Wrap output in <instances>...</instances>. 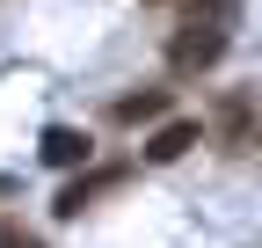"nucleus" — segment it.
Wrapping results in <instances>:
<instances>
[{
    "mask_svg": "<svg viewBox=\"0 0 262 248\" xmlns=\"http://www.w3.org/2000/svg\"><path fill=\"white\" fill-rule=\"evenodd\" d=\"M233 8L226 0H204V8H189V22L175 29V44H168V66L175 73H204V66H219V51H226V37H233Z\"/></svg>",
    "mask_w": 262,
    "mask_h": 248,
    "instance_id": "1",
    "label": "nucleus"
},
{
    "mask_svg": "<svg viewBox=\"0 0 262 248\" xmlns=\"http://www.w3.org/2000/svg\"><path fill=\"white\" fill-rule=\"evenodd\" d=\"M88 132H73V124H51V132H44V161L51 168H73V161H88Z\"/></svg>",
    "mask_w": 262,
    "mask_h": 248,
    "instance_id": "2",
    "label": "nucleus"
},
{
    "mask_svg": "<svg viewBox=\"0 0 262 248\" xmlns=\"http://www.w3.org/2000/svg\"><path fill=\"white\" fill-rule=\"evenodd\" d=\"M189 146H196V124H189V117H175V124H160V132H153L146 161H175V153H189Z\"/></svg>",
    "mask_w": 262,
    "mask_h": 248,
    "instance_id": "3",
    "label": "nucleus"
},
{
    "mask_svg": "<svg viewBox=\"0 0 262 248\" xmlns=\"http://www.w3.org/2000/svg\"><path fill=\"white\" fill-rule=\"evenodd\" d=\"M160 110H168V95H124V102H117V117H124V124H139V117H160Z\"/></svg>",
    "mask_w": 262,
    "mask_h": 248,
    "instance_id": "4",
    "label": "nucleus"
},
{
    "mask_svg": "<svg viewBox=\"0 0 262 248\" xmlns=\"http://www.w3.org/2000/svg\"><path fill=\"white\" fill-rule=\"evenodd\" d=\"M0 248H44L29 226H15V219H0Z\"/></svg>",
    "mask_w": 262,
    "mask_h": 248,
    "instance_id": "5",
    "label": "nucleus"
}]
</instances>
